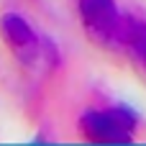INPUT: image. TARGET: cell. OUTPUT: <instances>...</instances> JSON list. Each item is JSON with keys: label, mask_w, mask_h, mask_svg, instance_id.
<instances>
[{"label": "cell", "mask_w": 146, "mask_h": 146, "mask_svg": "<svg viewBox=\"0 0 146 146\" xmlns=\"http://www.w3.org/2000/svg\"><path fill=\"white\" fill-rule=\"evenodd\" d=\"M82 26L87 36L100 46H123L126 15L118 10L115 0H77Z\"/></svg>", "instance_id": "2"}, {"label": "cell", "mask_w": 146, "mask_h": 146, "mask_svg": "<svg viewBox=\"0 0 146 146\" xmlns=\"http://www.w3.org/2000/svg\"><path fill=\"white\" fill-rule=\"evenodd\" d=\"M136 128H139V113L123 103L103 110H87L80 118V133L90 144L126 146L133 141Z\"/></svg>", "instance_id": "1"}, {"label": "cell", "mask_w": 146, "mask_h": 146, "mask_svg": "<svg viewBox=\"0 0 146 146\" xmlns=\"http://www.w3.org/2000/svg\"><path fill=\"white\" fill-rule=\"evenodd\" d=\"M123 49L131 54V59L139 64V69L146 77V21H139V18H128L126 21Z\"/></svg>", "instance_id": "4"}, {"label": "cell", "mask_w": 146, "mask_h": 146, "mask_svg": "<svg viewBox=\"0 0 146 146\" xmlns=\"http://www.w3.org/2000/svg\"><path fill=\"white\" fill-rule=\"evenodd\" d=\"M0 38L21 64H36L41 59V38L21 13L0 15Z\"/></svg>", "instance_id": "3"}]
</instances>
